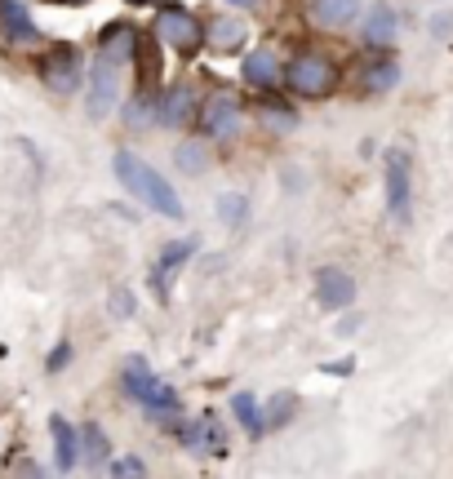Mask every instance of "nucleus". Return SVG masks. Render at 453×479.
Returning <instances> with one entry per match:
<instances>
[{
    "mask_svg": "<svg viewBox=\"0 0 453 479\" xmlns=\"http://www.w3.org/2000/svg\"><path fill=\"white\" fill-rule=\"evenodd\" d=\"M116 178H121V187L134 196V200H143L147 209H156L160 218H183L187 209H183V200H178V191L169 187V178L165 174H156L147 160H138L134 151H116Z\"/></svg>",
    "mask_w": 453,
    "mask_h": 479,
    "instance_id": "f257e3e1",
    "label": "nucleus"
},
{
    "mask_svg": "<svg viewBox=\"0 0 453 479\" xmlns=\"http://www.w3.org/2000/svg\"><path fill=\"white\" fill-rule=\"evenodd\" d=\"M280 85H285L293 98H302V103H324V98L338 94L342 72H338V63H333L329 54L302 50V54H293V58L280 67Z\"/></svg>",
    "mask_w": 453,
    "mask_h": 479,
    "instance_id": "f03ea898",
    "label": "nucleus"
},
{
    "mask_svg": "<svg viewBox=\"0 0 453 479\" xmlns=\"http://www.w3.org/2000/svg\"><path fill=\"white\" fill-rule=\"evenodd\" d=\"M152 36H156L165 50L183 54V58H196V54L205 50V23H200L187 5H160Z\"/></svg>",
    "mask_w": 453,
    "mask_h": 479,
    "instance_id": "7ed1b4c3",
    "label": "nucleus"
},
{
    "mask_svg": "<svg viewBox=\"0 0 453 479\" xmlns=\"http://www.w3.org/2000/svg\"><path fill=\"white\" fill-rule=\"evenodd\" d=\"M36 76H41V85H45L50 94L67 98V94H76V89L85 85V58H81L76 45H50V50L36 58Z\"/></svg>",
    "mask_w": 453,
    "mask_h": 479,
    "instance_id": "20e7f679",
    "label": "nucleus"
},
{
    "mask_svg": "<svg viewBox=\"0 0 453 479\" xmlns=\"http://www.w3.org/2000/svg\"><path fill=\"white\" fill-rule=\"evenodd\" d=\"M196 125H200V134L209 143H227V138H236L245 129V107H240V98L231 89H214V94L200 98Z\"/></svg>",
    "mask_w": 453,
    "mask_h": 479,
    "instance_id": "39448f33",
    "label": "nucleus"
},
{
    "mask_svg": "<svg viewBox=\"0 0 453 479\" xmlns=\"http://www.w3.org/2000/svg\"><path fill=\"white\" fill-rule=\"evenodd\" d=\"M382 182H387V213L395 222H409V213H413V160L404 147H391L382 156Z\"/></svg>",
    "mask_w": 453,
    "mask_h": 479,
    "instance_id": "423d86ee",
    "label": "nucleus"
},
{
    "mask_svg": "<svg viewBox=\"0 0 453 479\" xmlns=\"http://www.w3.org/2000/svg\"><path fill=\"white\" fill-rule=\"evenodd\" d=\"M178 435V444L187 452H209V457H227V430L214 413H200V417H178V426L169 430Z\"/></svg>",
    "mask_w": 453,
    "mask_h": 479,
    "instance_id": "0eeeda50",
    "label": "nucleus"
},
{
    "mask_svg": "<svg viewBox=\"0 0 453 479\" xmlns=\"http://www.w3.org/2000/svg\"><path fill=\"white\" fill-rule=\"evenodd\" d=\"M121 72H125V67H116V63H107V58H98V63L90 67V94H85L90 120H107V116L116 112V103H121Z\"/></svg>",
    "mask_w": 453,
    "mask_h": 479,
    "instance_id": "6e6552de",
    "label": "nucleus"
},
{
    "mask_svg": "<svg viewBox=\"0 0 453 479\" xmlns=\"http://www.w3.org/2000/svg\"><path fill=\"white\" fill-rule=\"evenodd\" d=\"M196 107H200V94H196V85H187V81H178V85H169L165 94H156V120L169 125V129L196 125Z\"/></svg>",
    "mask_w": 453,
    "mask_h": 479,
    "instance_id": "1a4fd4ad",
    "label": "nucleus"
},
{
    "mask_svg": "<svg viewBox=\"0 0 453 479\" xmlns=\"http://www.w3.org/2000/svg\"><path fill=\"white\" fill-rule=\"evenodd\" d=\"M138 36H143V32H138V23H129V19L103 23V32H98V58H107V63H116V67L134 63Z\"/></svg>",
    "mask_w": 453,
    "mask_h": 479,
    "instance_id": "9d476101",
    "label": "nucleus"
},
{
    "mask_svg": "<svg viewBox=\"0 0 453 479\" xmlns=\"http://www.w3.org/2000/svg\"><path fill=\"white\" fill-rule=\"evenodd\" d=\"M316 302L324 311H347L355 302V280L342 267H320L316 271Z\"/></svg>",
    "mask_w": 453,
    "mask_h": 479,
    "instance_id": "9b49d317",
    "label": "nucleus"
},
{
    "mask_svg": "<svg viewBox=\"0 0 453 479\" xmlns=\"http://www.w3.org/2000/svg\"><path fill=\"white\" fill-rule=\"evenodd\" d=\"M134 63H138V94H156V89L165 85V45H160L152 32L138 36Z\"/></svg>",
    "mask_w": 453,
    "mask_h": 479,
    "instance_id": "f8f14e48",
    "label": "nucleus"
},
{
    "mask_svg": "<svg viewBox=\"0 0 453 479\" xmlns=\"http://www.w3.org/2000/svg\"><path fill=\"white\" fill-rule=\"evenodd\" d=\"M240 81H245L249 89H258V94L280 89V58H276L271 50H249V54L240 58Z\"/></svg>",
    "mask_w": 453,
    "mask_h": 479,
    "instance_id": "ddd939ff",
    "label": "nucleus"
},
{
    "mask_svg": "<svg viewBox=\"0 0 453 479\" xmlns=\"http://www.w3.org/2000/svg\"><path fill=\"white\" fill-rule=\"evenodd\" d=\"M249 41V23L245 19H231V14H214L205 23V45L218 50V54H240Z\"/></svg>",
    "mask_w": 453,
    "mask_h": 479,
    "instance_id": "4468645a",
    "label": "nucleus"
},
{
    "mask_svg": "<svg viewBox=\"0 0 453 479\" xmlns=\"http://www.w3.org/2000/svg\"><path fill=\"white\" fill-rule=\"evenodd\" d=\"M0 32H5L14 45L41 41V27H36V19H32V10L23 5V0H0Z\"/></svg>",
    "mask_w": 453,
    "mask_h": 479,
    "instance_id": "2eb2a0df",
    "label": "nucleus"
},
{
    "mask_svg": "<svg viewBox=\"0 0 453 479\" xmlns=\"http://www.w3.org/2000/svg\"><path fill=\"white\" fill-rule=\"evenodd\" d=\"M360 32H364V45H369V50H391L395 36H400V14L387 5V0H378Z\"/></svg>",
    "mask_w": 453,
    "mask_h": 479,
    "instance_id": "dca6fc26",
    "label": "nucleus"
},
{
    "mask_svg": "<svg viewBox=\"0 0 453 479\" xmlns=\"http://www.w3.org/2000/svg\"><path fill=\"white\" fill-rule=\"evenodd\" d=\"M50 435H54V466L67 475V470H76L81 466V435H76V426L63 417V413H54L50 417Z\"/></svg>",
    "mask_w": 453,
    "mask_h": 479,
    "instance_id": "f3484780",
    "label": "nucleus"
},
{
    "mask_svg": "<svg viewBox=\"0 0 453 479\" xmlns=\"http://www.w3.org/2000/svg\"><path fill=\"white\" fill-rule=\"evenodd\" d=\"M395 85H400V63H395L391 54L369 58V67H364V76H360V94L378 98V94H391Z\"/></svg>",
    "mask_w": 453,
    "mask_h": 479,
    "instance_id": "a211bd4d",
    "label": "nucleus"
},
{
    "mask_svg": "<svg viewBox=\"0 0 453 479\" xmlns=\"http://www.w3.org/2000/svg\"><path fill=\"white\" fill-rule=\"evenodd\" d=\"M311 19L329 32L338 27H351L360 19V0H311Z\"/></svg>",
    "mask_w": 453,
    "mask_h": 479,
    "instance_id": "6ab92c4d",
    "label": "nucleus"
},
{
    "mask_svg": "<svg viewBox=\"0 0 453 479\" xmlns=\"http://www.w3.org/2000/svg\"><path fill=\"white\" fill-rule=\"evenodd\" d=\"M76 435H81V466H85V470H103V461L112 457L107 430H103L98 421H85Z\"/></svg>",
    "mask_w": 453,
    "mask_h": 479,
    "instance_id": "aec40b11",
    "label": "nucleus"
},
{
    "mask_svg": "<svg viewBox=\"0 0 453 479\" xmlns=\"http://www.w3.org/2000/svg\"><path fill=\"white\" fill-rule=\"evenodd\" d=\"M174 169L187 178H200L209 169V138H187L174 147Z\"/></svg>",
    "mask_w": 453,
    "mask_h": 479,
    "instance_id": "412c9836",
    "label": "nucleus"
},
{
    "mask_svg": "<svg viewBox=\"0 0 453 479\" xmlns=\"http://www.w3.org/2000/svg\"><path fill=\"white\" fill-rule=\"evenodd\" d=\"M121 386H125V390H129L138 404L147 399V390L156 386V373L147 368V359H143V355H129V359L121 364Z\"/></svg>",
    "mask_w": 453,
    "mask_h": 479,
    "instance_id": "4be33fe9",
    "label": "nucleus"
},
{
    "mask_svg": "<svg viewBox=\"0 0 453 479\" xmlns=\"http://www.w3.org/2000/svg\"><path fill=\"white\" fill-rule=\"evenodd\" d=\"M258 125H262V129H271V134H293V129H298V112H293L289 103L267 98V103L258 107Z\"/></svg>",
    "mask_w": 453,
    "mask_h": 479,
    "instance_id": "5701e85b",
    "label": "nucleus"
},
{
    "mask_svg": "<svg viewBox=\"0 0 453 479\" xmlns=\"http://www.w3.org/2000/svg\"><path fill=\"white\" fill-rule=\"evenodd\" d=\"M231 413H236V421L245 426V435H254V439L267 435V426H262V404H258L249 390H236V395H231Z\"/></svg>",
    "mask_w": 453,
    "mask_h": 479,
    "instance_id": "b1692460",
    "label": "nucleus"
},
{
    "mask_svg": "<svg viewBox=\"0 0 453 479\" xmlns=\"http://www.w3.org/2000/svg\"><path fill=\"white\" fill-rule=\"evenodd\" d=\"M196 249H200V240H196V236H187V240H169V244L160 249V262H156V284H160L169 271H178V267H183Z\"/></svg>",
    "mask_w": 453,
    "mask_h": 479,
    "instance_id": "393cba45",
    "label": "nucleus"
},
{
    "mask_svg": "<svg viewBox=\"0 0 453 479\" xmlns=\"http://www.w3.org/2000/svg\"><path fill=\"white\" fill-rule=\"evenodd\" d=\"M121 116H125V129H152V125H160L156 120V94H134Z\"/></svg>",
    "mask_w": 453,
    "mask_h": 479,
    "instance_id": "a878e982",
    "label": "nucleus"
},
{
    "mask_svg": "<svg viewBox=\"0 0 453 479\" xmlns=\"http://www.w3.org/2000/svg\"><path fill=\"white\" fill-rule=\"evenodd\" d=\"M293 413H298V395H293V390H280V395L262 408V426H267V430L289 426V421H293Z\"/></svg>",
    "mask_w": 453,
    "mask_h": 479,
    "instance_id": "bb28decb",
    "label": "nucleus"
},
{
    "mask_svg": "<svg viewBox=\"0 0 453 479\" xmlns=\"http://www.w3.org/2000/svg\"><path fill=\"white\" fill-rule=\"evenodd\" d=\"M218 218H223L227 227H245V222H249V200H245L240 191L218 196Z\"/></svg>",
    "mask_w": 453,
    "mask_h": 479,
    "instance_id": "cd10ccee",
    "label": "nucleus"
},
{
    "mask_svg": "<svg viewBox=\"0 0 453 479\" xmlns=\"http://www.w3.org/2000/svg\"><path fill=\"white\" fill-rule=\"evenodd\" d=\"M72 355H76V351H72V342H59V346L50 351V359H45V368H50V373H63V368L72 364Z\"/></svg>",
    "mask_w": 453,
    "mask_h": 479,
    "instance_id": "c85d7f7f",
    "label": "nucleus"
},
{
    "mask_svg": "<svg viewBox=\"0 0 453 479\" xmlns=\"http://www.w3.org/2000/svg\"><path fill=\"white\" fill-rule=\"evenodd\" d=\"M112 315H116V320H129V315H134V293H129V289H116V293H112Z\"/></svg>",
    "mask_w": 453,
    "mask_h": 479,
    "instance_id": "c756f323",
    "label": "nucleus"
},
{
    "mask_svg": "<svg viewBox=\"0 0 453 479\" xmlns=\"http://www.w3.org/2000/svg\"><path fill=\"white\" fill-rule=\"evenodd\" d=\"M320 373H329V377H351V373H355V359H351V355H342V359H324Z\"/></svg>",
    "mask_w": 453,
    "mask_h": 479,
    "instance_id": "7c9ffc66",
    "label": "nucleus"
},
{
    "mask_svg": "<svg viewBox=\"0 0 453 479\" xmlns=\"http://www.w3.org/2000/svg\"><path fill=\"white\" fill-rule=\"evenodd\" d=\"M112 470H116V475H147V461H143V457H121Z\"/></svg>",
    "mask_w": 453,
    "mask_h": 479,
    "instance_id": "2f4dec72",
    "label": "nucleus"
},
{
    "mask_svg": "<svg viewBox=\"0 0 453 479\" xmlns=\"http://www.w3.org/2000/svg\"><path fill=\"white\" fill-rule=\"evenodd\" d=\"M431 36H435V41L453 36V14H435V19H431Z\"/></svg>",
    "mask_w": 453,
    "mask_h": 479,
    "instance_id": "473e14b6",
    "label": "nucleus"
},
{
    "mask_svg": "<svg viewBox=\"0 0 453 479\" xmlns=\"http://www.w3.org/2000/svg\"><path fill=\"white\" fill-rule=\"evenodd\" d=\"M227 5H240V10H258L262 0H227Z\"/></svg>",
    "mask_w": 453,
    "mask_h": 479,
    "instance_id": "72a5a7b5",
    "label": "nucleus"
},
{
    "mask_svg": "<svg viewBox=\"0 0 453 479\" xmlns=\"http://www.w3.org/2000/svg\"><path fill=\"white\" fill-rule=\"evenodd\" d=\"M54 5H85V0H54Z\"/></svg>",
    "mask_w": 453,
    "mask_h": 479,
    "instance_id": "f704fd0d",
    "label": "nucleus"
},
{
    "mask_svg": "<svg viewBox=\"0 0 453 479\" xmlns=\"http://www.w3.org/2000/svg\"><path fill=\"white\" fill-rule=\"evenodd\" d=\"M134 5H152V0H134Z\"/></svg>",
    "mask_w": 453,
    "mask_h": 479,
    "instance_id": "c9c22d12",
    "label": "nucleus"
}]
</instances>
